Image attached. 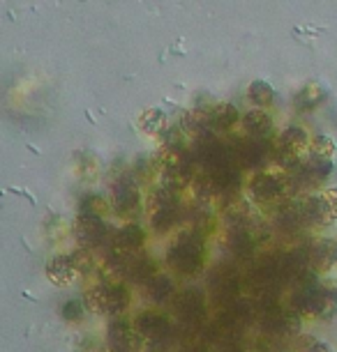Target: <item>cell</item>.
<instances>
[{
    "label": "cell",
    "instance_id": "cell-10",
    "mask_svg": "<svg viewBox=\"0 0 337 352\" xmlns=\"http://www.w3.org/2000/svg\"><path fill=\"white\" fill-rule=\"evenodd\" d=\"M63 318L65 320H79V318H81V302L70 300L63 309Z\"/></svg>",
    "mask_w": 337,
    "mask_h": 352
},
{
    "label": "cell",
    "instance_id": "cell-3",
    "mask_svg": "<svg viewBox=\"0 0 337 352\" xmlns=\"http://www.w3.org/2000/svg\"><path fill=\"white\" fill-rule=\"evenodd\" d=\"M178 316H181L183 322H199V318L203 316V300L199 292L190 290L185 292V295L181 297V302H178Z\"/></svg>",
    "mask_w": 337,
    "mask_h": 352
},
{
    "label": "cell",
    "instance_id": "cell-4",
    "mask_svg": "<svg viewBox=\"0 0 337 352\" xmlns=\"http://www.w3.org/2000/svg\"><path fill=\"white\" fill-rule=\"evenodd\" d=\"M199 258H201L199 244L185 242L181 247L174 249V263L181 272H194L196 265H199Z\"/></svg>",
    "mask_w": 337,
    "mask_h": 352
},
{
    "label": "cell",
    "instance_id": "cell-8",
    "mask_svg": "<svg viewBox=\"0 0 337 352\" xmlns=\"http://www.w3.org/2000/svg\"><path fill=\"white\" fill-rule=\"evenodd\" d=\"M298 350H300V352H333L326 343L314 341V338H309V336H303V338H300Z\"/></svg>",
    "mask_w": 337,
    "mask_h": 352
},
{
    "label": "cell",
    "instance_id": "cell-9",
    "mask_svg": "<svg viewBox=\"0 0 337 352\" xmlns=\"http://www.w3.org/2000/svg\"><path fill=\"white\" fill-rule=\"evenodd\" d=\"M121 240L125 247H136V244H141V230L134 228V226H132V228H125L121 232Z\"/></svg>",
    "mask_w": 337,
    "mask_h": 352
},
{
    "label": "cell",
    "instance_id": "cell-12",
    "mask_svg": "<svg viewBox=\"0 0 337 352\" xmlns=\"http://www.w3.org/2000/svg\"><path fill=\"white\" fill-rule=\"evenodd\" d=\"M109 352H130V350H118V348H109Z\"/></svg>",
    "mask_w": 337,
    "mask_h": 352
},
{
    "label": "cell",
    "instance_id": "cell-13",
    "mask_svg": "<svg viewBox=\"0 0 337 352\" xmlns=\"http://www.w3.org/2000/svg\"><path fill=\"white\" fill-rule=\"evenodd\" d=\"M333 258H335V261H337V249H335V254H333Z\"/></svg>",
    "mask_w": 337,
    "mask_h": 352
},
{
    "label": "cell",
    "instance_id": "cell-11",
    "mask_svg": "<svg viewBox=\"0 0 337 352\" xmlns=\"http://www.w3.org/2000/svg\"><path fill=\"white\" fill-rule=\"evenodd\" d=\"M222 352H241V348H238V345H234V343H231V345H224V348H222Z\"/></svg>",
    "mask_w": 337,
    "mask_h": 352
},
{
    "label": "cell",
    "instance_id": "cell-1",
    "mask_svg": "<svg viewBox=\"0 0 337 352\" xmlns=\"http://www.w3.org/2000/svg\"><path fill=\"white\" fill-rule=\"evenodd\" d=\"M136 327H139V334L146 336L148 341L153 343H162L167 341L169 334H171V327L167 322V318L157 316V314H141L136 320Z\"/></svg>",
    "mask_w": 337,
    "mask_h": 352
},
{
    "label": "cell",
    "instance_id": "cell-7",
    "mask_svg": "<svg viewBox=\"0 0 337 352\" xmlns=\"http://www.w3.org/2000/svg\"><path fill=\"white\" fill-rule=\"evenodd\" d=\"M171 292H174V285H171L169 278H164V276L155 278L153 285H150V297H153L155 302H164Z\"/></svg>",
    "mask_w": 337,
    "mask_h": 352
},
{
    "label": "cell",
    "instance_id": "cell-2",
    "mask_svg": "<svg viewBox=\"0 0 337 352\" xmlns=\"http://www.w3.org/2000/svg\"><path fill=\"white\" fill-rule=\"evenodd\" d=\"M107 336H109V348L130 350V352H136L139 348V338L127 320H111Z\"/></svg>",
    "mask_w": 337,
    "mask_h": 352
},
{
    "label": "cell",
    "instance_id": "cell-6",
    "mask_svg": "<svg viewBox=\"0 0 337 352\" xmlns=\"http://www.w3.org/2000/svg\"><path fill=\"white\" fill-rule=\"evenodd\" d=\"M79 232H81V237L85 242H97L102 235V223L97 221V219H83Z\"/></svg>",
    "mask_w": 337,
    "mask_h": 352
},
{
    "label": "cell",
    "instance_id": "cell-5",
    "mask_svg": "<svg viewBox=\"0 0 337 352\" xmlns=\"http://www.w3.org/2000/svg\"><path fill=\"white\" fill-rule=\"evenodd\" d=\"M76 267L72 265L70 258H56L54 263L49 265V278L58 285H68L72 278H74Z\"/></svg>",
    "mask_w": 337,
    "mask_h": 352
}]
</instances>
